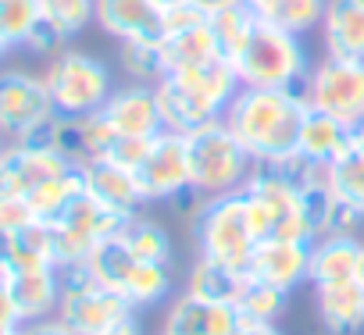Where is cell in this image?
Here are the masks:
<instances>
[{"label": "cell", "instance_id": "8992f818", "mask_svg": "<svg viewBox=\"0 0 364 335\" xmlns=\"http://www.w3.org/2000/svg\"><path fill=\"white\" fill-rule=\"evenodd\" d=\"M132 303L107 289L104 282L93 278V271L86 264H72L61 268V303H58V317L79 331V335H100L114 324H122L125 317H132Z\"/></svg>", "mask_w": 364, "mask_h": 335}, {"label": "cell", "instance_id": "f546056e", "mask_svg": "<svg viewBox=\"0 0 364 335\" xmlns=\"http://www.w3.org/2000/svg\"><path fill=\"white\" fill-rule=\"evenodd\" d=\"M40 18V0H0V43H4V50H22Z\"/></svg>", "mask_w": 364, "mask_h": 335}, {"label": "cell", "instance_id": "8fae6325", "mask_svg": "<svg viewBox=\"0 0 364 335\" xmlns=\"http://www.w3.org/2000/svg\"><path fill=\"white\" fill-rule=\"evenodd\" d=\"M136 182L143 190L146 204H168L171 197H178L190 186V150H186V136L178 132H161L154 136L146 157L136 168Z\"/></svg>", "mask_w": 364, "mask_h": 335}, {"label": "cell", "instance_id": "d590c367", "mask_svg": "<svg viewBox=\"0 0 364 335\" xmlns=\"http://www.w3.org/2000/svg\"><path fill=\"white\" fill-rule=\"evenodd\" d=\"M22 50H29V54H36V57H58L61 50H68V36L58 29V26H50L47 18H40V26L33 29V36L26 40V47Z\"/></svg>", "mask_w": 364, "mask_h": 335}, {"label": "cell", "instance_id": "b9f144b4", "mask_svg": "<svg viewBox=\"0 0 364 335\" xmlns=\"http://www.w3.org/2000/svg\"><path fill=\"white\" fill-rule=\"evenodd\" d=\"M100 335H143V324H139V317L132 314V317H125L122 324H114V328H107V331H100Z\"/></svg>", "mask_w": 364, "mask_h": 335}, {"label": "cell", "instance_id": "2e32d148", "mask_svg": "<svg viewBox=\"0 0 364 335\" xmlns=\"http://www.w3.org/2000/svg\"><path fill=\"white\" fill-rule=\"evenodd\" d=\"M93 22L118 43H164V11L154 0H93Z\"/></svg>", "mask_w": 364, "mask_h": 335}, {"label": "cell", "instance_id": "ffe728a7", "mask_svg": "<svg viewBox=\"0 0 364 335\" xmlns=\"http://www.w3.org/2000/svg\"><path fill=\"white\" fill-rule=\"evenodd\" d=\"M154 93H157L161 121H164L168 132L190 136V132H197V128H204V125H211V121L222 118L211 104H204L193 89H186L175 75H164V79L154 86Z\"/></svg>", "mask_w": 364, "mask_h": 335}, {"label": "cell", "instance_id": "ac0fdd59", "mask_svg": "<svg viewBox=\"0 0 364 335\" xmlns=\"http://www.w3.org/2000/svg\"><path fill=\"white\" fill-rule=\"evenodd\" d=\"M15 310L26 321H40V317H54L58 303H61V268H29V271H15L4 278Z\"/></svg>", "mask_w": 364, "mask_h": 335}, {"label": "cell", "instance_id": "c3c4849f", "mask_svg": "<svg viewBox=\"0 0 364 335\" xmlns=\"http://www.w3.org/2000/svg\"><path fill=\"white\" fill-rule=\"evenodd\" d=\"M0 335H18V328H4V331H0Z\"/></svg>", "mask_w": 364, "mask_h": 335}, {"label": "cell", "instance_id": "44dd1931", "mask_svg": "<svg viewBox=\"0 0 364 335\" xmlns=\"http://www.w3.org/2000/svg\"><path fill=\"white\" fill-rule=\"evenodd\" d=\"M314 307H318L321 328L328 335H357L364 328V285L357 278L336 282V285H318Z\"/></svg>", "mask_w": 364, "mask_h": 335}, {"label": "cell", "instance_id": "ee69618b", "mask_svg": "<svg viewBox=\"0 0 364 335\" xmlns=\"http://www.w3.org/2000/svg\"><path fill=\"white\" fill-rule=\"evenodd\" d=\"M236 335H282L275 324H261V321H243Z\"/></svg>", "mask_w": 364, "mask_h": 335}, {"label": "cell", "instance_id": "e575fe53", "mask_svg": "<svg viewBox=\"0 0 364 335\" xmlns=\"http://www.w3.org/2000/svg\"><path fill=\"white\" fill-rule=\"evenodd\" d=\"M43 18L58 26L68 40L79 36L86 26H93V0H40Z\"/></svg>", "mask_w": 364, "mask_h": 335}, {"label": "cell", "instance_id": "4fadbf2b", "mask_svg": "<svg viewBox=\"0 0 364 335\" xmlns=\"http://www.w3.org/2000/svg\"><path fill=\"white\" fill-rule=\"evenodd\" d=\"M311 275V239H261L254 246L247 278L293 292L307 285Z\"/></svg>", "mask_w": 364, "mask_h": 335}, {"label": "cell", "instance_id": "681fc988", "mask_svg": "<svg viewBox=\"0 0 364 335\" xmlns=\"http://www.w3.org/2000/svg\"><path fill=\"white\" fill-rule=\"evenodd\" d=\"M4 146H8V139H4V136H0V153H4Z\"/></svg>", "mask_w": 364, "mask_h": 335}, {"label": "cell", "instance_id": "7402d4cb", "mask_svg": "<svg viewBox=\"0 0 364 335\" xmlns=\"http://www.w3.org/2000/svg\"><path fill=\"white\" fill-rule=\"evenodd\" d=\"M318 33L325 40V54L364 61V4H357V0H328Z\"/></svg>", "mask_w": 364, "mask_h": 335}, {"label": "cell", "instance_id": "4dcf8cb0", "mask_svg": "<svg viewBox=\"0 0 364 335\" xmlns=\"http://www.w3.org/2000/svg\"><path fill=\"white\" fill-rule=\"evenodd\" d=\"M118 65L129 75V82H143V86H157L164 79V54L161 43H146V40H129L118 43Z\"/></svg>", "mask_w": 364, "mask_h": 335}, {"label": "cell", "instance_id": "d6986e66", "mask_svg": "<svg viewBox=\"0 0 364 335\" xmlns=\"http://www.w3.org/2000/svg\"><path fill=\"white\" fill-rule=\"evenodd\" d=\"M357 260H360V239L346 232H325L311 239V289L318 285H336V282H353L357 278Z\"/></svg>", "mask_w": 364, "mask_h": 335}, {"label": "cell", "instance_id": "ab89813d", "mask_svg": "<svg viewBox=\"0 0 364 335\" xmlns=\"http://www.w3.org/2000/svg\"><path fill=\"white\" fill-rule=\"evenodd\" d=\"M18 335H79V331H72L58 314L54 317H40V321H26L22 328H18Z\"/></svg>", "mask_w": 364, "mask_h": 335}, {"label": "cell", "instance_id": "1f68e13d", "mask_svg": "<svg viewBox=\"0 0 364 335\" xmlns=\"http://www.w3.org/2000/svg\"><path fill=\"white\" fill-rule=\"evenodd\" d=\"M286 300H289V292H282V289H275V285H264V282H250V278H247V285H243V292H240L236 307H240L243 321L275 324V321L282 317V310H286Z\"/></svg>", "mask_w": 364, "mask_h": 335}, {"label": "cell", "instance_id": "74e56055", "mask_svg": "<svg viewBox=\"0 0 364 335\" xmlns=\"http://www.w3.org/2000/svg\"><path fill=\"white\" fill-rule=\"evenodd\" d=\"M150 143H154V139H118V143L111 146V153H107V157L136 172L139 160H143V157H146V150H150Z\"/></svg>", "mask_w": 364, "mask_h": 335}, {"label": "cell", "instance_id": "30bf717a", "mask_svg": "<svg viewBox=\"0 0 364 335\" xmlns=\"http://www.w3.org/2000/svg\"><path fill=\"white\" fill-rule=\"evenodd\" d=\"M54 114L58 111L43 75H33L26 68H0V136L8 143L29 136Z\"/></svg>", "mask_w": 364, "mask_h": 335}, {"label": "cell", "instance_id": "e0dca14e", "mask_svg": "<svg viewBox=\"0 0 364 335\" xmlns=\"http://www.w3.org/2000/svg\"><path fill=\"white\" fill-rule=\"evenodd\" d=\"M243 314L236 303H204L190 292H182L168 303L161 335H236Z\"/></svg>", "mask_w": 364, "mask_h": 335}, {"label": "cell", "instance_id": "8d00e7d4", "mask_svg": "<svg viewBox=\"0 0 364 335\" xmlns=\"http://www.w3.org/2000/svg\"><path fill=\"white\" fill-rule=\"evenodd\" d=\"M204 22H208V15L193 4V0H186V4H175V8L164 11V40H168V36H178V33H190V29H197V26H204Z\"/></svg>", "mask_w": 364, "mask_h": 335}, {"label": "cell", "instance_id": "9a60e30c", "mask_svg": "<svg viewBox=\"0 0 364 335\" xmlns=\"http://www.w3.org/2000/svg\"><path fill=\"white\" fill-rule=\"evenodd\" d=\"M100 114L111 121V128L122 139H154V136L164 132L157 93H154V86H143V82L114 86V93L107 97Z\"/></svg>", "mask_w": 364, "mask_h": 335}, {"label": "cell", "instance_id": "6da1fadb", "mask_svg": "<svg viewBox=\"0 0 364 335\" xmlns=\"http://www.w3.org/2000/svg\"><path fill=\"white\" fill-rule=\"evenodd\" d=\"M311 111L300 89H257L243 86L225 111V125L247 146L257 164H279L296 153L304 114Z\"/></svg>", "mask_w": 364, "mask_h": 335}, {"label": "cell", "instance_id": "7dc6e473", "mask_svg": "<svg viewBox=\"0 0 364 335\" xmlns=\"http://www.w3.org/2000/svg\"><path fill=\"white\" fill-rule=\"evenodd\" d=\"M154 4H157L161 11H168V8H175V4H186V0H154Z\"/></svg>", "mask_w": 364, "mask_h": 335}, {"label": "cell", "instance_id": "277c9868", "mask_svg": "<svg viewBox=\"0 0 364 335\" xmlns=\"http://www.w3.org/2000/svg\"><path fill=\"white\" fill-rule=\"evenodd\" d=\"M193 239H197L200 257L218 260V264L247 275L254 246H257V236L250 229L243 190L240 193H225V197H211L200 207V214L193 218Z\"/></svg>", "mask_w": 364, "mask_h": 335}, {"label": "cell", "instance_id": "f1b7e54d", "mask_svg": "<svg viewBox=\"0 0 364 335\" xmlns=\"http://www.w3.org/2000/svg\"><path fill=\"white\" fill-rule=\"evenodd\" d=\"M125 246L139 257V260H157V264H171V236L164 232V225H157L154 218H129L122 229Z\"/></svg>", "mask_w": 364, "mask_h": 335}, {"label": "cell", "instance_id": "f907efd6", "mask_svg": "<svg viewBox=\"0 0 364 335\" xmlns=\"http://www.w3.org/2000/svg\"><path fill=\"white\" fill-rule=\"evenodd\" d=\"M4 54H8V50H4V43H0V57H4Z\"/></svg>", "mask_w": 364, "mask_h": 335}, {"label": "cell", "instance_id": "7a4b0ae2", "mask_svg": "<svg viewBox=\"0 0 364 335\" xmlns=\"http://www.w3.org/2000/svg\"><path fill=\"white\" fill-rule=\"evenodd\" d=\"M236 75L243 86L257 89H300L307 93L311 57L304 47V36L286 33L272 22H261L250 29V36L229 54Z\"/></svg>", "mask_w": 364, "mask_h": 335}, {"label": "cell", "instance_id": "5bb4252c", "mask_svg": "<svg viewBox=\"0 0 364 335\" xmlns=\"http://www.w3.org/2000/svg\"><path fill=\"white\" fill-rule=\"evenodd\" d=\"M82 190L86 197H93L104 211L118 214V218H136L143 200V190L136 182V172L111 157H93L82 164Z\"/></svg>", "mask_w": 364, "mask_h": 335}, {"label": "cell", "instance_id": "ba28073f", "mask_svg": "<svg viewBox=\"0 0 364 335\" xmlns=\"http://www.w3.org/2000/svg\"><path fill=\"white\" fill-rule=\"evenodd\" d=\"M129 218H118L111 211H104L93 197H75L54 221H50V236H54V260L58 268H72V264H86V257L111 236H118L125 229Z\"/></svg>", "mask_w": 364, "mask_h": 335}, {"label": "cell", "instance_id": "4316f807", "mask_svg": "<svg viewBox=\"0 0 364 335\" xmlns=\"http://www.w3.org/2000/svg\"><path fill=\"white\" fill-rule=\"evenodd\" d=\"M325 179H328L332 197H336L343 207L364 214V153H357L353 146H346V150L325 168Z\"/></svg>", "mask_w": 364, "mask_h": 335}, {"label": "cell", "instance_id": "60d3db41", "mask_svg": "<svg viewBox=\"0 0 364 335\" xmlns=\"http://www.w3.org/2000/svg\"><path fill=\"white\" fill-rule=\"evenodd\" d=\"M4 328H22V317L15 310V300H11L4 278H0V331H4Z\"/></svg>", "mask_w": 364, "mask_h": 335}, {"label": "cell", "instance_id": "7bdbcfd3", "mask_svg": "<svg viewBox=\"0 0 364 335\" xmlns=\"http://www.w3.org/2000/svg\"><path fill=\"white\" fill-rule=\"evenodd\" d=\"M193 4L204 11V15H215V11H225V8H236V4H247V0H193Z\"/></svg>", "mask_w": 364, "mask_h": 335}, {"label": "cell", "instance_id": "603a6c76", "mask_svg": "<svg viewBox=\"0 0 364 335\" xmlns=\"http://www.w3.org/2000/svg\"><path fill=\"white\" fill-rule=\"evenodd\" d=\"M350 146V128L321 111H307L304 114V125H300V136H296V153L307 157L311 164L318 168H328L343 150Z\"/></svg>", "mask_w": 364, "mask_h": 335}, {"label": "cell", "instance_id": "cb8c5ba5", "mask_svg": "<svg viewBox=\"0 0 364 335\" xmlns=\"http://www.w3.org/2000/svg\"><path fill=\"white\" fill-rule=\"evenodd\" d=\"M243 285H247L243 271H232V268L208 260V257H197L190 275H186V292L204 300V303H236Z\"/></svg>", "mask_w": 364, "mask_h": 335}, {"label": "cell", "instance_id": "83f0119b", "mask_svg": "<svg viewBox=\"0 0 364 335\" xmlns=\"http://www.w3.org/2000/svg\"><path fill=\"white\" fill-rule=\"evenodd\" d=\"M168 292H171V264H157V260H139L122 289V296L132 303L136 314L146 307H157Z\"/></svg>", "mask_w": 364, "mask_h": 335}, {"label": "cell", "instance_id": "3957f363", "mask_svg": "<svg viewBox=\"0 0 364 335\" xmlns=\"http://www.w3.org/2000/svg\"><path fill=\"white\" fill-rule=\"evenodd\" d=\"M186 150H190V186L208 200L240 193L257 168V160L247 153V146L236 139V132L225 125V118L190 132Z\"/></svg>", "mask_w": 364, "mask_h": 335}, {"label": "cell", "instance_id": "5b68a950", "mask_svg": "<svg viewBox=\"0 0 364 335\" xmlns=\"http://www.w3.org/2000/svg\"><path fill=\"white\" fill-rule=\"evenodd\" d=\"M43 82L50 89L54 111L65 118H86L97 114L107 97L114 93V75L111 68L82 50H61L58 57L47 61Z\"/></svg>", "mask_w": 364, "mask_h": 335}, {"label": "cell", "instance_id": "bcb514c9", "mask_svg": "<svg viewBox=\"0 0 364 335\" xmlns=\"http://www.w3.org/2000/svg\"><path fill=\"white\" fill-rule=\"evenodd\" d=\"M357 282L364 285V239H360V260H357Z\"/></svg>", "mask_w": 364, "mask_h": 335}, {"label": "cell", "instance_id": "d6a6232c", "mask_svg": "<svg viewBox=\"0 0 364 335\" xmlns=\"http://www.w3.org/2000/svg\"><path fill=\"white\" fill-rule=\"evenodd\" d=\"M325 8H328V0H279V4L268 11V18H261V22H272L286 33L307 36L311 29H321Z\"/></svg>", "mask_w": 364, "mask_h": 335}, {"label": "cell", "instance_id": "f6af8a7d", "mask_svg": "<svg viewBox=\"0 0 364 335\" xmlns=\"http://www.w3.org/2000/svg\"><path fill=\"white\" fill-rule=\"evenodd\" d=\"M350 146H353L357 153H364V118H360L357 125H350Z\"/></svg>", "mask_w": 364, "mask_h": 335}, {"label": "cell", "instance_id": "52a82bcc", "mask_svg": "<svg viewBox=\"0 0 364 335\" xmlns=\"http://www.w3.org/2000/svg\"><path fill=\"white\" fill-rule=\"evenodd\" d=\"M250 229L261 239H307L296 204V186L272 164H257L250 182L243 186Z\"/></svg>", "mask_w": 364, "mask_h": 335}, {"label": "cell", "instance_id": "7c38bea8", "mask_svg": "<svg viewBox=\"0 0 364 335\" xmlns=\"http://www.w3.org/2000/svg\"><path fill=\"white\" fill-rule=\"evenodd\" d=\"M75 168L65 153L50 146H33V143H8L0 153V197L26 200L33 190H40L47 179Z\"/></svg>", "mask_w": 364, "mask_h": 335}, {"label": "cell", "instance_id": "9c48e42d", "mask_svg": "<svg viewBox=\"0 0 364 335\" xmlns=\"http://www.w3.org/2000/svg\"><path fill=\"white\" fill-rule=\"evenodd\" d=\"M307 104L346 128L357 125L364 118V61L325 54L318 65H311Z\"/></svg>", "mask_w": 364, "mask_h": 335}, {"label": "cell", "instance_id": "d4e9b609", "mask_svg": "<svg viewBox=\"0 0 364 335\" xmlns=\"http://www.w3.org/2000/svg\"><path fill=\"white\" fill-rule=\"evenodd\" d=\"M86 190H82V164H75V168H68V172H61V175H54V179H47L40 190H33L29 197H26V207H29V214L36 218V221H54L75 197H82Z\"/></svg>", "mask_w": 364, "mask_h": 335}, {"label": "cell", "instance_id": "836d02e7", "mask_svg": "<svg viewBox=\"0 0 364 335\" xmlns=\"http://www.w3.org/2000/svg\"><path fill=\"white\" fill-rule=\"evenodd\" d=\"M208 26H211V33L218 36V43H222L225 57H229V54L250 36V29L257 26V15H254L247 4H236V8H225V11L208 15Z\"/></svg>", "mask_w": 364, "mask_h": 335}, {"label": "cell", "instance_id": "f35d334b", "mask_svg": "<svg viewBox=\"0 0 364 335\" xmlns=\"http://www.w3.org/2000/svg\"><path fill=\"white\" fill-rule=\"evenodd\" d=\"M29 221H36V218L29 214L26 200L0 197V229H4V232H15V229H22V225H29Z\"/></svg>", "mask_w": 364, "mask_h": 335}, {"label": "cell", "instance_id": "484cf974", "mask_svg": "<svg viewBox=\"0 0 364 335\" xmlns=\"http://www.w3.org/2000/svg\"><path fill=\"white\" fill-rule=\"evenodd\" d=\"M161 54H164V75L168 72H178V68H190V65H200V61H211L222 50L218 36L211 33V26H197L190 33H178V36H168L161 43Z\"/></svg>", "mask_w": 364, "mask_h": 335}]
</instances>
